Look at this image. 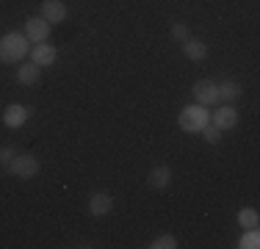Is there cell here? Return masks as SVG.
I'll use <instances>...</instances> for the list:
<instances>
[{"label": "cell", "mask_w": 260, "mask_h": 249, "mask_svg": "<svg viewBox=\"0 0 260 249\" xmlns=\"http://www.w3.org/2000/svg\"><path fill=\"white\" fill-rule=\"evenodd\" d=\"M194 100L200 105H219V86H216V80L210 78H202L194 83Z\"/></svg>", "instance_id": "obj_4"}, {"label": "cell", "mask_w": 260, "mask_h": 249, "mask_svg": "<svg viewBox=\"0 0 260 249\" xmlns=\"http://www.w3.org/2000/svg\"><path fill=\"white\" fill-rule=\"evenodd\" d=\"M28 116H30V108L28 105H20V103L9 105V108L3 111V122L9 124V128H22V124L28 122Z\"/></svg>", "instance_id": "obj_10"}, {"label": "cell", "mask_w": 260, "mask_h": 249, "mask_svg": "<svg viewBox=\"0 0 260 249\" xmlns=\"http://www.w3.org/2000/svg\"><path fill=\"white\" fill-rule=\"evenodd\" d=\"M235 219H238V224H241L244 230H252V227H257V222H260V213H257L255 208H241Z\"/></svg>", "instance_id": "obj_15"}, {"label": "cell", "mask_w": 260, "mask_h": 249, "mask_svg": "<svg viewBox=\"0 0 260 249\" xmlns=\"http://www.w3.org/2000/svg\"><path fill=\"white\" fill-rule=\"evenodd\" d=\"M11 158H14V149H11V147H0V161H3V164H9Z\"/></svg>", "instance_id": "obj_20"}, {"label": "cell", "mask_w": 260, "mask_h": 249, "mask_svg": "<svg viewBox=\"0 0 260 249\" xmlns=\"http://www.w3.org/2000/svg\"><path fill=\"white\" fill-rule=\"evenodd\" d=\"M172 183V169L166 164H160V166H155L150 174H147V185L150 189H155V191H160V189H166V185Z\"/></svg>", "instance_id": "obj_12"}, {"label": "cell", "mask_w": 260, "mask_h": 249, "mask_svg": "<svg viewBox=\"0 0 260 249\" xmlns=\"http://www.w3.org/2000/svg\"><path fill=\"white\" fill-rule=\"evenodd\" d=\"M39 75H42V67L39 64H22L20 70H17V83H22V86H34L36 80H39Z\"/></svg>", "instance_id": "obj_13"}, {"label": "cell", "mask_w": 260, "mask_h": 249, "mask_svg": "<svg viewBox=\"0 0 260 249\" xmlns=\"http://www.w3.org/2000/svg\"><path fill=\"white\" fill-rule=\"evenodd\" d=\"M147 246L150 249H177V238L172 233H164V235H155Z\"/></svg>", "instance_id": "obj_17"}, {"label": "cell", "mask_w": 260, "mask_h": 249, "mask_svg": "<svg viewBox=\"0 0 260 249\" xmlns=\"http://www.w3.org/2000/svg\"><path fill=\"white\" fill-rule=\"evenodd\" d=\"M169 34H172V39H175V42H180V45H183V42L185 39H188V25H185V22H175V25H172V30H169Z\"/></svg>", "instance_id": "obj_19"}, {"label": "cell", "mask_w": 260, "mask_h": 249, "mask_svg": "<svg viewBox=\"0 0 260 249\" xmlns=\"http://www.w3.org/2000/svg\"><path fill=\"white\" fill-rule=\"evenodd\" d=\"M183 53H185V58L188 61H197V64H200V61H205L208 58V45L202 39H185L183 42Z\"/></svg>", "instance_id": "obj_11"}, {"label": "cell", "mask_w": 260, "mask_h": 249, "mask_svg": "<svg viewBox=\"0 0 260 249\" xmlns=\"http://www.w3.org/2000/svg\"><path fill=\"white\" fill-rule=\"evenodd\" d=\"M25 36L30 42H47V36H50V22H45L42 17H28L25 20Z\"/></svg>", "instance_id": "obj_6"}, {"label": "cell", "mask_w": 260, "mask_h": 249, "mask_svg": "<svg viewBox=\"0 0 260 249\" xmlns=\"http://www.w3.org/2000/svg\"><path fill=\"white\" fill-rule=\"evenodd\" d=\"M39 17L45 22H50V25L64 22L67 20V6L61 3V0H45V3H42V14Z\"/></svg>", "instance_id": "obj_9"}, {"label": "cell", "mask_w": 260, "mask_h": 249, "mask_svg": "<svg viewBox=\"0 0 260 249\" xmlns=\"http://www.w3.org/2000/svg\"><path fill=\"white\" fill-rule=\"evenodd\" d=\"M219 86V100H224V103H233V100L241 97V83L238 80H221Z\"/></svg>", "instance_id": "obj_14"}, {"label": "cell", "mask_w": 260, "mask_h": 249, "mask_svg": "<svg viewBox=\"0 0 260 249\" xmlns=\"http://www.w3.org/2000/svg\"><path fill=\"white\" fill-rule=\"evenodd\" d=\"M6 169L14 174V177H20V180H30V177H36V174H39L42 164H39V158H36V155L20 152V155H14V158L6 164Z\"/></svg>", "instance_id": "obj_3"}, {"label": "cell", "mask_w": 260, "mask_h": 249, "mask_svg": "<svg viewBox=\"0 0 260 249\" xmlns=\"http://www.w3.org/2000/svg\"><path fill=\"white\" fill-rule=\"evenodd\" d=\"M210 124H216L219 130H230V128H235V124H238V111H235L230 103H227V105H219V108L210 114Z\"/></svg>", "instance_id": "obj_5"}, {"label": "cell", "mask_w": 260, "mask_h": 249, "mask_svg": "<svg viewBox=\"0 0 260 249\" xmlns=\"http://www.w3.org/2000/svg\"><path fill=\"white\" fill-rule=\"evenodd\" d=\"M235 246H238V249H257V246H260V233H257V227L246 230V233L238 238V244H235Z\"/></svg>", "instance_id": "obj_16"}, {"label": "cell", "mask_w": 260, "mask_h": 249, "mask_svg": "<svg viewBox=\"0 0 260 249\" xmlns=\"http://www.w3.org/2000/svg\"><path fill=\"white\" fill-rule=\"evenodd\" d=\"M208 122H210V111H208V105H200V103L185 105L180 111V116H177V124L185 133H200Z\"/></svg>", "instance_id": "obj_2"}, {"label": "cell", "mask_w": 260, "mask_h": 249, "mask_svg": "<svg viewBox=\"0 0 260 249\" xmlns=\"http://www.w3.org/2000/svg\"><path fill=\"white\" fill-rule=\"evenodd\" d=\"M200 133H202V139H205L208 144H219V141H221V130L216 128V124H210V122L200 130Z\"/></svg>", "instance_id": "obj_18"}, {"label": "cell", "mask_w": 260, "mask_h": 249, "mask_svg": "<svg viewBox=\"0 0 260 249\" xmlns=\"http://www.w3.org/2000/svg\"><path fill=\"white\" fill-rule=\"evenodd\" d=\"M111 210H114V197L108 194V191H97V194L89 197V213L91 216H108Z\"/></svg>", "instance_id": "obj_8"}, {"label": "cell", "mask_w": 260, "mask_h": 249, "mask_svg": "<svg viewBox=\"0 0 260 249\" xmlns=\"http://www.w3.org/2000/svg\"><path fill=\"white\" fill-rule=\"evenodd\" d=\"M28 42L30 39L22 30H9V34H3L0 36V61H3V64H20V61L30 53Z\"/></svg>", "instance_id": "obj_1"}, {"label": "cell", "mask_w": 260, "mask_h": 249, "mask_svg": "<svg viewBox=\"0 0 260 249\" xmlns=\"http://www.w3.org/2000/svg\"><path fill=\"white\" fill-rule=\"evenodd\" d=\"M55 58H58V50L53 45H47V42H39V45L30 47V61L39 67H53Z\"/></svg>", "instance_id": "obj_7"}]
</instances>
